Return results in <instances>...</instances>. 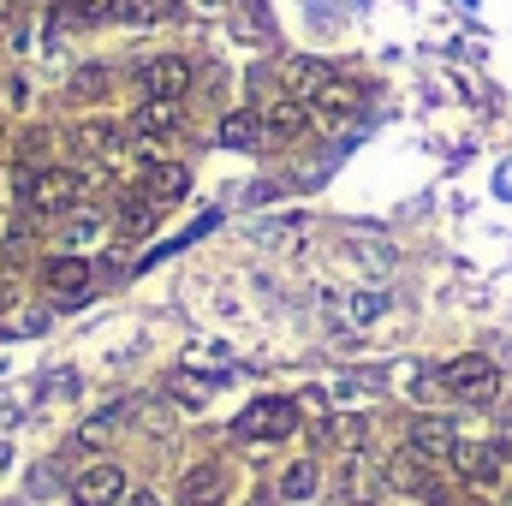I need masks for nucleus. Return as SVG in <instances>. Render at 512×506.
Here are the masks:
<instances>
[{
	"label": "nucleus",
	"mask_w": 512,
	"mask_h": 506,
	"mask_svg": "<svg viewBox=\"0 0 512 506\" xmlns=\"http://www.w3.org/2000/svg\"><path fill=\"white\" fill-rule=\"evenodd\" d=\"M161 12H167L161 0H120V12H114V18H126V24H155Z\"/></svg>",
	"instance_id": "nucleus-22"
},
{
	"label": "nucleus",
	"mask_w": 512,
	"mask_h": 506,
	"mask_svg": "<svg viewBox=\"0 0 512 506\" xmlns=\"http://www.w3.org/2000/svg\"><path fill=\"white\" fill-rule=\"evenodd\" d=\"M441 387H447V393H459V399H489V393L501 387V376H495V364H489V358H477V352H471V358H453V364L441 370Z\"/></svg>",
	"instance_id": "nucleus-6"
},
{
	"label": "nucleus",
	"mask_w": 512,
	"mask_h": 506,
	"mask_svg": "<svg viewBox=\"0 0 512 506\" xmlns=\"http://www.w3.org/2000/svg\"><path fill=\"white\" fill-rule=\"evenodd\" d=\"M60 471H66V465H60V459H48V465H36V471H30V489H36V495H42V489H48V483H60Z\"/></svg>",
	"instance_id": "nucleus-27"
},
{
	"label": "nucleus",
	"mask_w": 512,
	"mask_h": 506,
	"mask_svg": "<svg viewBox=\"0 0 512 506\" xmlns=\"http://www.w3.org/2000/svg\"><path fill=\"white\" fill-rule=\"evenodd\" d=\"M322 435H328L340 453H364V441H370V417H322Z\"/></svg>",
	"instance_id": "nucleus-16"
},
{
	"label": "nucleus",
	"mask_w": 512,
	"mask_h": 506,
	"mask_svg": "<svg viewBox=\"0 0 512 506\" xmlns=\"http://www.w3.org/2000/svg\"><path fill=\"white\" fill-rule=\"evenodd\" d=\"M48 387H54V393H72V387H78V376H72V370H54V376H48Z\"/></svg>",
	"instance_id": "nucleus-31"
},
{
	"label": "nucleus",
	"mask_w": 512,
	"mask_h": 506,
	"mask_svg": "<svg viewBox=\"0 0 512 506\" xmlns=\"http://www.w3.org/2000/svg\"><path fill=\"white\" fill-rule=\"evenodd\" d=\"M131 417H137V411H131V405H108V411H96V417H90V423H84V441H90V447H96V441H114V435H120V429H126Z\"/></svg>",
	"instance_id": "nucleus-17"
},
{
	"label": "nucleus",
	"mask_w": 512,
	"mask_h": 506,
	"mask_svg": "<svg viewBox=\"0 0 512 506\" xmlns=\"http://www.w3.org/2000/svg\"><path fill=\"white\" fill-rule=\"evenodd\" d=\"M382 310H387V298H376V292H358L352 298V322H376Z\"/></svg>",
	"instance_id": "nucleus-25"
},
{
	"label": "nucleus",
	"mask_w": 512,
	"mask_h": 506,
	"mask_svg": "<svg viewBox=\"0 0 512 506\" xmlns=\"http://www.w3.org/2000/svg\"><path fill=\"white\" fill-rule=\"evenodd\" d=\"M42 328H48V316H42V310H18V316H6V322H0V334H42Z\"/></svg>",
	"instance_id": "nucleus-23"
},
{
	"label": "nucleus",
	"mask_w": 512,
	"mask_h": 506,
	"mask_svg": "<svg viewBox=\"0 0 512 506\" xmlns=\"http://www.w3.org/2000/svg\"><path fill=\"white\" fill-rule=\"evenodd\" d=\"M18 417H24V405H18V399H12V393H0V429H12V423H18Z\"/></svg>",
	"instance_id": "nucleus-30"
},
{
	"label": "nucleus",
	"mask_w": 512,
	"mask_h": 506,
	"mask_svg": "<svg viewBox=\"0 0 512 506\" xmlns=\"http://www.w3.org/2000/svg\"><path fill=\"white\" fill-rule=\"evenodd\" d=\"M501 465H507V447L501 441H453V471L471 489H495L501 483Z\"/></svg>",
	"instance_id": "nucleus-3"
},
{
	"label": "nucleus",
	"mask_w": 512,
	"mask_h": 506,
	"mask_svg": "<svg viewBox=\"0 0 512 506\" xmlns=\"http://www.w3.org/2000/svg\"><path fill=\"white\" fill-rule=\"evenodd\" d=\"M179 126H185V108H179V102H155V96H143V108L131 114V137H173Z\"/></svg>",
	"instance_id": "nucleus-10"
},
{
	"label": "nucleus",
	"mask_w": 512,
	"mask_h": 506,
	"mask_svg": "<svg viewBox=\"0 0 512 506\" xmlns=\"http://www.w3.org/2000/svg\"><path fill=\"white\" fill-rule=\"evenodd\" d=\"M185 191H191V167H179V161H155L143 173V197L149 203H179Z\"/></svg>",
	"instance_id": "nucleus-11"
},
{
	"label": "nucleus",
	"mask_w": 512,
	"mask_h": 506,
	"mask_svg": "<svg viewBox=\"0 0 512 506\" xmlns=\"http://www.w3.org/2000/svg\"><path fill=\"white\" fill-rule=\"evenodd\" d=\"M42 286L60 292V298H78L90 286V262L84 256H54V262H42Z\"/></svg>",
	"instance_id": "nucleus-12"
},
{
	"label": "nucleus",
	"mask_w": 512,
	"mask_h": 506,
	"mask_svg": "<svg viewBox=\"0 0 512 506\" xmlns=\"http://www.w3.org/2000/svg\"><path fill=\"white\" fill-rule=\"evenodd\" d=\"M120 0H72V18H114Z\"/></svg>",
	"instance_id": "nucleus-26"
},
{
	"label": "nucleus",
	"mask_w": 512,
	"mask_h": 506,
	"mask_svg": "<svg viewBox=\"0 0 512 506\" xmlns=\"http://www.w3.org/2000/svg\"><path fill=\"white\" fill-rule=\"evenodd\" d=\"M227 501V477L221 465H191L185 483H179V506H221Z\"/></svg>",
	"instance_id": "nucleus-9"
},
{
	"label": "nucleus",
	"mask_w": 512,
	"mask_h": 506,
	"mask_svg": "<svg viewBox=\"0 0 512 506\" xmlns=\"http://www.w3.org/2000/svg\"><path fill=\"white\" fill-rule=\"evenodd\" d=\"M221 143H227V149H256V143H268L262 114H251V108H233V114L221 120Z\"/></svg>",
	"instance_id": "nucleus-15"
},
{
	"label": "nucleus",
	"mask_w": 512,
	"mask_h": 506,
	"mask_svg": "<svg viewBox=\"0 0 512 506\" xmlns=\"http://www.w3.org/2000/svg\"><path fill=\"white\" fill-rule=\"evenodd\" d=\"M137 84H143V96H155V102H185V90H191V60L155 54V60L137 72Z\"/></svg>",
	"instance_id": "nucleus-4"
},
{
	"label": "nucleus",
	"mask_w": 512,
	"mask_h": 506,
	"mask_svg": "<svg viewBox=\"0 0 512 506\" xmlns=\"http://www.w3.org/2000/svg\"><path fill=\"white\" fill-rule=\"evenodd\" d=\"M298 429V405L292 399H256L239 411V423H233V435L239 441H286Z\"/></svg>",
	"instance_id": "nucleus-2"
},
{
	"label": "nucleus",
	"mask_w": 512,
	"mask_h": 506,
	"mask_svg": "<svg viewBox=\"0 0 512 506\" xmlns=\"http://www.w3.org/2000/svg\"><path fill=\"white\" fill-rule=\"evenodd\" d=\"M96 233H102V215H72V227H66V239H72V245H90Z\"/></svg>",
	"instance_id": "nucleus-24"
},
{
	"label": "nucleus",
	"mask_w": 512,
	"mask_h": 506,
	"mask_svg": "<svg viewBox=\"0 0 512 506\" xmlns=\"http://www.w3.org/2000/svg\"><path fill=\"white\" fill-rule=\"evenodd\" d=\"M126 506H161V501H155L149 489H137V495H126Z\"/></svg>",
	"instance_id": "nucleus-32"
},
{
	"label": "nucleus",
	"mask_w": 512,
	"mask_h": 506,
	"mask_svg": "<svg viewBox=\"0 0 512 506\" xmlns=\"http://www.w3.org/2000/svg\"><path fill=\"white\" fill-rule=\"evenodd\" d=\"M358 108H364V90H358V84H346V78H334V72H328V78H322V90L310 96V120H316V126H346Z\"/></svg>",
	"instance_id": "nucleus-5"
},
{
	"label": "nucleus",
	"mask_w": 512,
	"mask_h": 506,
	"mask_svg": "<svg viewBox=\"0 0 512 506\" xmlns=\"http://www.w3.org/2000/svg\"><path fill=\"white\" fill-rule=\"evenodd\" d=\"M72 501L78 506H120L126 501V471L120 465H90L72 477Z\"/></svg>",
	"instance_id": "nucleus-7"
},
{
	"label": "nucleus",
	"mask_w": 512,
	"mask_h": 506,
	"mask_svg": "<svg viewBox=\"0 0 512 506\" xmlns=\"http://www.w3.org/2000/svg\"><path fill=\"white\" fill-rule=\"evenodd\" d=\"M155 209H161V203H149V197H126V209H120V233H131V239L155 233Z\"/></svg>",
	"instance_id": "nucleus-18"
},
{
	"label": "nucleus",
	"mask_w": 512,
	"mask_h": 506,
	"mask_svg": "<svg viewBox=\"0 0 512 506\" xmlns=\"http://www.w3.org/2000/svg\"><path fill=\"white\" fill-rule=\"evenodd\" d=\"M280 495H286V501H310V495H316V465H310V459L286 465V477H280Z\"/></svg>",
	"instance_id": "nucleus-19"
},
{
	"label": "nucleus",
	"mask_w": 512,
	"mask_h": 506,
	"mask_svg": "<svg viewBox=\"0 0 512 506\" xmlns=\"http://www.w3.org/2000/svg\"><path fill=\"white\" fill-rule=\"evenodd\" d=\"M245 506H274V495H268V489H262V495H251V501Z\"/></svg>",
	"instance_id": "nucleus-33"
},
{
	"label": "nucleus",
	"mask_w": 512,
	"mask_h": 506,
	"mask_svg": "<svg viewBox=\"0 0 512 506\" xmlns=\"http://www.w3.org/2000/svg\"><path fill=\"white\" fill-rule=\"evenodd\" d=\"M72 90H78V96H96V90H102V66H84V72H78V84H72Z\"/></svg>",
	"instance_id": "nucleus-28"
},
{
	"label": "nucleus",
	"mask_w": 512,
	"mask_h": 506,
	"mask_svg": "<svg viewBox=\"0 0 512 506\" xmlns=\"http://www.w3.org/2000/svg\"><path fill=\"white\" fill-rule=\"evenodd\" d=\"M453 429L441 423V417H417L411 423V435H405V453H417V459H453Z\"/></svg>",
	"instance_id": "nucleus-8"
},
{
	"label": "nucleus",
	"mask_w": 512,
	"mask_h": 506,
	"mask_svg": "<svg viewBox=\"0 0 512 506\" xmlns=\"http://www.w3.org/2000/svg\"><path fill=\"white\" fill-rule=\"evenodd\" d=\"M0 465H6V441H0Z\"/></svg>",
	"instance_id": "nucleus-34"
},
{
	"label": "nucleus",
	"mask_w": 512,
	"mask_h": 506,
	"mask_svg": "<svg viewBox=\"0 0 512 506\" xmlns=\"http://www.w3.org/2000/svg\"><path fill=\"white\" fill-rule=\"evenodd\" d=\"M203 6H227V0H203Z\"/></svg>",
	"instance_id": "nucleus-35"
},
{
	"label": "nucleus",
	"mask_w": 512,
	"mask_h": 506,
	"mask_svg": "<svg viewBox=\"0 0 512 506\" xmlns=\"http://www.w3.org/2000/svg\"><path fill=\"white\" fill-rule=\"evenodd\" d=\"M84 143H90L102 161H120V155H126V131H120V126H102V120H96V126H84Z\"/></svg>",
	"instance_id": "nucleus-21"
},
{
	"label": "nucleus",
	"mask_w": 512,
	"mask_h": 506,
	"mask_svg": "<svg viewBox=\"0 0 512 506\" xmlns=\"http://www.w3.org/2000/svg\"><path fill=\"white\" fill-rule=\"evenodd\" d=\"M298 411H316V417H322V411H328V393H322V387H304V393H298Z\"/></svg>",
	"instance_id": "nucleus-29"
},
{
	"label": "nucleus",
	"mask_w": 512,
	"mask_h": 506,
	"mask_svg": "<svg viewBox=\"0 0 512 506\" xmlns=\"http://www.w3.org/2000/svg\"><path fill=\"white\" fill-rule=\"evenodd\" d=\"M387 483H393V489H405V495H423V501H441V489H435V477H429V465H423L417 453H399V459L387 465Z\"/></svg>",
	"instance_id": "nucleus-13"
},
{
	"label": "nucleus",
	"mask_w": 512,
	"mask_h": 506,
	"mask_svg": "<svg viewBox=\"0 0 512 506\" xmlns=\"http://www.w3.org/2000/svg\"><path fill=\"white\" fill-rule=\"evenodd\" d=\"M304 126H310V108H304V102H292V96H280V102H268V108H262V131H268V137H280V143H292Z\"/></svg>",
	"instance_id": "nucleus-14"
},
{
	"label": "nucleus",
	"mask_w": 512,
	"mask_h": 506,
	"mask_svg": "<svg viewBox=\"0 0 512 506\" xmlns=\"http://www.w3.org/2000/svg\"><path fill=\"white\" fill-rule=\"evenodd\" d=\"M90 179L96 173H78V167H18V203L30 215H66L90 197Z\"/></svg>",
	"instance_id": "nucleus-1"
},
{
	"label": "nucleus",
	"mask_w": 512,
	"mask_h": 506,
	"mask_svg": "<svg viewBox=\"0 0 512 506\" xmlns=\"http://www.w3.org/2000/svg\"><path fill=\"white\" fill-rule=\"evenodd\" d=\"M340 483H346L340 495H352V501H370V495H376V471H370V465H364L358 453L346 459V471H340Z\"/></svg>",
	"instance_id": "nucleus-20"
}]
</instances>
